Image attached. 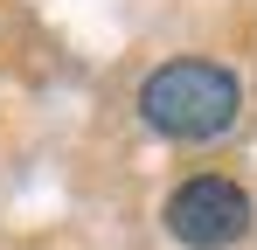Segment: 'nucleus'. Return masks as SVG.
Segmentation results:
<instances>
[{
  "instance_id": "obj_1",
  "label": "nucleus",
  "mask_w": 257,
  "mask_h": 250,
  "mask_svg": "<svg viewBox=\"0 0 257 250\" xmlns=\"http://www.w3.org/2000/svg\"><path fill=\"white\" fill-rule=\"evenodd\" d=\"M139 111L167 139H215L236 118V77L222 63H195V56L167 63V70H153L139 83Z\"/></svg>"
},
{
  "instance_id": "obj_2",
  "label": "nucleus",
  "mask_w": 257,
  "mask_h": 250,
  "mask_svg": "<svg viewBox=\"0 0 257 250\" xmlns=\"http://www.w3.org/2000/svg\"><path fill=\"white\" fill-rule=\"evenodd\" d=\"M167 229L181 243H195V250H222V243H236V236L250 229V195H243L236 181H222V174H202V181L174 188Z\"/></svg>"
}]
</instances>
